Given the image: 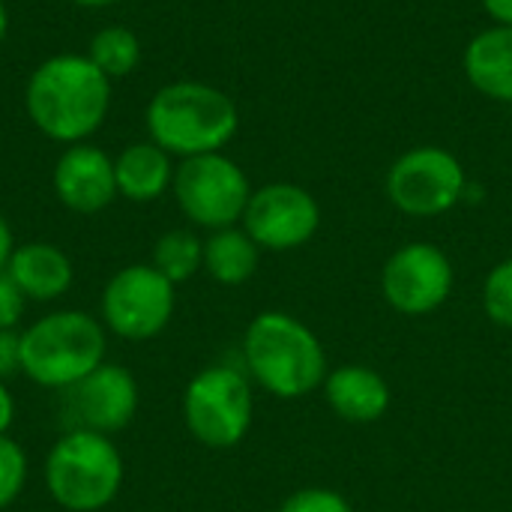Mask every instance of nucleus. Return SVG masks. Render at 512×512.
I'll return each instance as SVG.
<instances>
[{
    "instance_id": "1",
    "label": "nucleus",
    "mask_w": 512,
    "mask_h": 512,
    "mask_svg": "<svg viewBox=\"0 0 512 512\" xmlns=\"http://www.w3.org/2000/svg\"><path fill=\"white\" fill-rule=\"evenodd\" d=\"M24 108L45 138L81 144L108 117L111 78L87 54H54L33 69Z\"/></svg>"
},
{
    "instance_id": "2",
    "label": "nucleus",
    "mask_w": 512,
    "mask_h": 512,
    "mask_svg": "<svg viewBox=\"0 0 512 512\" xmlns=\"http://www.w3.org/2000/svg\"><path fill=\"white\" fill-rule=\"evenodd\" d=\"M144 117L150 141L180 159L222 153L240 126L234 99L204 81H174L159 87L147 102Z\"/></svg>"
},
{
    "instance_id": "3",
    "label": "nucleus",
    "mask_w": 512,
    "mask_h": 512,
    "mask_svg": "<svg viewBox=\"0 0 512 512\" xmlns=\"http://www.w3.org/2000/svg\"><path fill=\"white\" fill-rule=\"evenodd\" d=\"M249 375L276 399H303L327 378L321 339L288 312H261L243 336Z\"/></svg>"
},
{
    "instance_id": "4",
    "label": "nucleus",
    "mask_w": 512,
    "mask_h": 512,
    "mask_svg": "<svg viewBox=\"0 0 512 512\" xmlns=\"http://www.w3.org/2000/svg\"><path fill=\"white\" fill-rule=\"evenodd\" d=\"M105 324L81 309L48 312L21 333V372L48 390H69L105 363Z\"/></svg>"
},
{
    "instance_id": "5",
    "label": "nucleus",
    "mask_w": 512,
    "mask_h": 512,
    "mask_svg": "<svg viewBox=\"0 0 512 512\" xmlns=\"http://www.w3.org/2000/svg\"><path fill=\"white\" fill-rule=\"evenodd\" d=\"M123 471V456L108 435L66 429L45 459V486L66 512H99L120 495Z\"/></svg>"
},
{
    "instance_id": "6",
    "label": "nucleus",
    "mask_w": 512,
    "mask_h": 512,
    "mask_svg": "<svg viewBox=\"0 0 512 512\" xmlns=\"http://www.w3.org/2000/svg\"><path fill=\"white\" fill-rule=\"evenodd\" d=\"M252 387L234 366L201 369L183 393V420L189 435L210 450L237 447L252 426Z\"/></svg>"
},
{
    "instance_id": "7",
    "label": "nucleus",
    "mask_w": 512,
    "mask_h": 512,
    "mask_svg": "<svg viewBox=\"0 0 512 512\" xmlns=\"http://www.w3.org/2000/svg\"><path fill=\"white\" fill-rule=\"evenodd\" d=\"M171 192L180 213L207 231L231 228L243 222L246 204L252 198V183L246 171L225 153H204L180 159L174 168Z\"/></svg>"
},
{
    "instance_id": "8",
    "label": "nucleus",
    "mask_w": 512,
    "mask_h": 512,
    "mask_svg": "<svg viewBox=\"0 0 512 512\" xmlns=\"http://www.w3.org/2000/svg\"><path fill=\"white\" fill-rule=\"evenodd\" d=\"M468 183L471 180L456 153L435 144H423L405 150L390 165L384 189L393 207L405 216L435 219L465 201Z\"/></svg>"
},
{
    "instance_id": "9",
    "label": "nucleus",
    "mask_w": 512,
    "mask_h": 512,
    "mask_svg": "<svg viewBox=\"0 0 512 512\" xmlns=\"http://www.w3.org/2000/svg\"><path fill=\"white\" fill-rule=\"evenodd\" d=\"M177 306V285L153 264L117 270L102 291V324L120 339L144 342L159 336Z\"/></svg>"
},
{
    "instance_id": "10",
    "label": "nucleus",
    "mask_w": 512,
    "mask_h": 512,
    "mask_svg": "<svg viewBox=\"0 0 512 512\" xmlns=\"http://www.w3.org/2000/svg\"><path fill=\"white\" fill-rule=\"evenodd\" d=\"M240 225L258 249L291 252L318 234L321 204L297 183H267L252 192Z\"/></svg>"
},
{
    "instance_id": "11",
    "label": "nucleus",
    "mask_w": 512,
    "mask_h": 512,
    "mask_svg": "<svg viewBox=\"0 0 512 512\" xmlns=\"http://www.w3.org/2000/svg\"><path fill=\"white\" fill-rule=\"evenodd\" d=\"M453 264L435 243H405L381 270V294L402 315H429L453 291Z\"/></svg>"
},
{
    "instance_id": "12",
    "label": "nucleus",
    "mask_w": 512,
    "mask_h": 512,
    "mask_svg": "<svg viewBox=\"0 0 512 512\" xmlns=\"http://www.w3.org/2000/svg\"><path fill=\"white\" fill-rule=\"evenodd\" d=\"M141 390L126 366L102 363L87 378L63 390V420L69 429L114 435L138 414Z\"/></svg>"
},
{
    "instance_id": "13",
    "label": "nucleus",
    "mask_w": 512,
    "mask_h": 512,
    "mask_svg": "<svg viewBox=\"0 0 512 512\" xmlns=\"http://www.w3.org/2000/svg\"><path fill=\"white\" fill-rule=\"evenodd\" d=\"M54 192L72 213H102L117 198L114 159L96 144H69L54 165Z\"/></svg>"
},
{
    "instance_id": "14",
    "label": "nucleus",
    "mask_w": 512,
    "mask_h": 512,
    "mask_svg": "<svg viewBox=\"0 0 512 512\" xmlns=\"http://www.w3.org/2000/svg\"><path fill=\"white\" fill-rule=\"evenodd\" d=\"M6 273L21 288V294L33 303L60 300L72 288V279H75L69 255L60 246L42 243V240L15 246L6 264Z\"/></svg>"
},
{
    "instance_id": "15",
    "label": "nucleus",
    "mask_w": 512,
    "mask_h": 512,
    "mask_svg": "<svg viewBox=\"0 0 512 512\" xmlns=\"http://www.w3.org/2000/svg\"><path fill=\"white\" fill-rule=\"evenodd\" d=\"M324 396L336 417H342L345 423H375L390 408V387L384 375L360 363H348L327 372Z\"/></svg>"
},
{
    "instance_id": "16",
    "label": "nucleus",
    "mask_w": 512,
    "mask_h": 512,
    "mask_svg": "<svg viewBox=\"0 0 512 512\" xmlns=\"http://www.w3.org/2000/svg\"><path fill=\"white\" fill-rule=\"evenodd\" d=\"M465 78L492 102L512 105V27L492 24L480 30L462 54Z\"/></svg>"
},
{
    "instance_id": "17",
    "label": "nucleus",
    "mask_w": 512,
    "mask_h": 512,
    "mask_svg": "<svg viewBox=\"0 0 512 512\" xmlns=\"http://www.w3.org/2000/svg\"><path fill=\"white\" fill-rule=\"evenodd\" d=\"M114 174H117V195L147 204L162 198L171 183H174V162L171 153H165L153 141H138L129 144L117 159H114Z\"/></svg>"
},
{
    "instance_id": "18",
    "label": "nucleus",
    "mask_w": 512,
    "mask_h": 512,
    "mask_svg": "<svg viewBox=\"0 0 512 512\" xmlns=\"http://www.w3.org/2000/svg\"><path fill=\"white\" fill-rule=\"evenodd\" d=\"M258 261H261L258 243L237 225L210 231V237L204 240V270L219 285L234 288L249 282L258 270Z\"/></svg>"
},
{
    "instance_id": "19",
    "label": "nucleus",
    "mask_w": 512,
    "mask_h": 512,
    "mask_svg": "<svg viewBox=\"0 0 512 512\" xmlns=\"http://www.w3.org/2000/svg\"><path fill=\"white\" fill-rule=\"evenodd\" d=\"M150 264L165 279L180 285L204 267V240H198V234L189 228H174L156 240Z\"/></svg>"
},
{
    "instance_id": "20",
    "label": "nucleus",
    "mask_w": 512,
    "mask_h": 512,
    "mask_svg": "<svg viewBox=\"0 0 512 512\" xmlns=\"http://www.w3.org/2000/svg\"><path fill=\"white\" fill-rule=\"evenodd\" d=\"M87 57L114 81V78H126L138 63H141V39L120 24L102 27L99 33H93Z\"/></svg>"
},
{
    "instance_id": "21",
    "label": "nucleus",
    "mask_w": 512,
    "mask_h": 512,
    "mask_svg": "<svg viewBox=\"0 0 512 512\" xmlns=\"http://www.w3.org/2000/svg\"><path fill=\"white\" fill-rule=\"evenodd\" d=\"M483 309L489 321L512 330V258L495 264L483 282Z\"/></svg>"
},
{
    "instance_id": "22",
    "label": "nucleus",
    "mask_w": 512,
    "mask_h": 512,
    "mask_svg": "<svg viewBox=\"0 0 512 512\" xmlns=\"http://www.w3.org/2000/svg\"><path fill=\"white\" fill-rule=\"evenodd\" d=\"M27 483V453L9 435H0V510L12 507Z\"/></svg>"
},
{
    "instance_id": "23",
    "label": "nucleus",
    "mask_w": 512,
    "mask_h": 512,
    "mask_svg": "<svg viewBox=\"0 0 512 512\" xmlns=\"http://www.w3.org/2000/svg\"><path fill=\"white\" fill-rule=\"evenodd\" d=\"M279 512H354L351 504L345 501V495L333 492V489H300L294 495L285 498V504L279 507Z\"/></svg>"
},
{
    "instance_id": "24",
    "label": "nucleus",
    "mask_w": 512,
    "mask_h": 512,
    "mask_svg": "<svg viewBox=\"0 0 512 512\" xmlns=\"http://www.w3.org/2000/svg\"><path fill=\"white\" fill-rule=\"evenodd\" d=\"M24 303H27V297L12 282V276L3 270L0 273V330H15L18 327V321L24 315Z\"/></svg>"
},
{
    "instance_id": "25",
    "label": "nucleus",
    "mask_w": 512,
    "mask_h": 512,
    "mask_svg": "<svg viewBox=\"0 0 512 512\" xmlns=\"http://www.w3.org/2000/svg\"><path fill=\"white\" fill-rule=\"evenodd\" d=\"M21 369V333L0 330V381Z\"/></svg>"
},
{
    "instance_id": "26",
    "label": "nucleus",
    "mask_w": 512,
    "mask_h": 512,
    "mask_svg": "<svg viewBox=\"0 0 512 512\" xmlns=\"http://www.w3.org/2000/svg\"><path fill=\"white\" fill-rule=\"evenodd\" d=\"M486 15L501 24V27H512V0H480Z\"/></svg>"
},
{
    "instance_id": "27",
    "label": "nucleus",
    "mask_w": 512,
    "mask_h": 512,
    "mask_svg": "<svg viewBox=\"0 0 512 512\" xmlns=\"http://www.w3.org/2000/svg\"><path fill=\"white\" fill-rule=\"evenodd\" d=\"M12 417H15V399H12V393L6 390V384L0 381V435L9 432Z\"/></svg>"
},
{
    "instance_id": "28",
    "label": "nucleus",
    "mask_w": 512,
    "mask_h": 512,
    "mask_svg": "<svg viewBox=\"0 0 512 512\" xmlns=\"http://www.w3.org/2000/svg\"><path fill=\"white\" fill-rule=\"evenodd\" d=\"M12 252H15V240H12V228H9V222H6V216L0 213V273L6 270V264H9V258H12Z\"/></svg>"
},
{
    "instance_id": "29",
    "label": "nucleus",
    "mask_w": 512,
    "mask_h": 512,
    "mask_svg": "<svg viewBox=\"0 0 512 512\" xmlns=\"http://www.w3.org/2000/svg\"><path fill=\"white\" fill-rule=\"evenodd\" d=\"M72 3L87 6V9H102V6H111V3H117V0H72Z\"/></svg>"
},
{
    "instance_id": "30",
    "label": "nucleus",
    "mask_w": 512,
    "mask_h": 512,
    "mask_svg": "<svg viewBox=\"0 0 512 512\" xmlns=\"http://www.w3.org/2000/svg\"><path fill=\"white\" fill-rule=\"evenodd\" d=\"M6 27H9V15H6V6H3V0H0V42H3V36H6Z\"/></svg>"
}]
</instances>
